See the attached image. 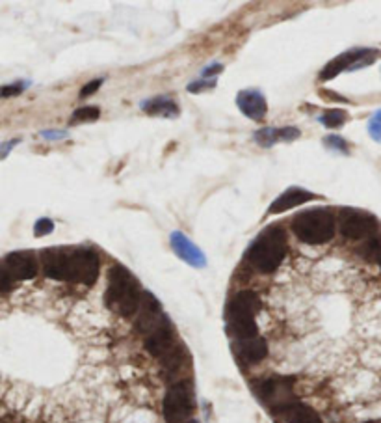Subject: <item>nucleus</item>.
I'll use <instances>...</instances> for the list:
<instances>
[{
    "mask_svg": "<svg viewBox=\"0 0 381 423\" xmlns=\"http://www.w3.org/2000/svg\"><path fill=\"white\" fill-rule=\"evenodd\" d=\"M45 276L73 284L94 285L99 278V256L82 246H50L41 252Z\"/></svg>",
    "mask_w": 381,
    "mask_h": 423,
    "instance_id": "1",
    "label": "nucleus"
},
{
    "mask_svg": "<svg viewBox=\"0 0 381 423\" xmlns=\"http://www.w3.org/2000/svg\"><path fill=\"white\" fill-rule=\"evenodd\" d=\"M142 299L144 291L136 276L123 265H112L105 293L106 306L121 317H133L142 306Z\"/></svg>",
    "mask_w": 381,
    "mask_h": 423,
    "instance_id": "2",
    "label": "nucleus"
},
{
    "mask_svg": "<svg viewBox=\"0 0 381 423\" xmlns=\"http://www.w3.org/2000/svg\"><path fill=\"white\" fill-rule=\"evenodd\" d=\"M288 252L287 234L279 224H271L259 234L246 252V261L259 273H274L279 268Z\"/></svg>",
    "mask_w": 381,
    "mask_h": 423,
    "instance_id": "3",
    "label": "nucleus"
},
{
    "mask_svg": "<svg viewBox=\"0 0 381 423\" xmlns=\"http://www.w3.org/2000/svg\"><path fill=\"white\" fill-rule=\"evenodd\" d=\"M260 310V299L255 291H240L227 306V324L238 341L257 338L255 315Z\"/></svg>",
    "mask_w": 381,
    "mask_h": 423,
    "instance_id": "4",
    "label": "nucleus"
},
{
    "mask_svg": "<svg viewBox=\"0 0 381 423\" xmlns=\"http://www.w3.org/2000/svg\"><path fill=\"white\" fill-rule=\"evenodd\" d=\"M290 228L305 245H324L335 235V217L329 209L315 207L296 215Z\"/></svg>",
    "mask_w": 381,
    "mask_h": 423,
    "instance_id": "5",
    "label": "nucleus"
},
{
    "mask_svg": "<svg viewBox=\"0 0 381 423\" xmlns=\"http://www.w3.org/2000/svg\"><path fill=\"white\" fill-rule=\"evenodd\" d=\"M195 408L193 386L190 380H179L170 386L164 397V418L166 423H186Z\"/></svg>",
    "mask_w": 381,
    "mask_h": 423,
    "instance_id": "6",
    "label": "nucleus"
},
{
    "mask_svg": "<svg viewBox=\"0 0 381 423\" xmlns=\"http://www.w3.org/2000/svg\"><path fill=\"white\" fill-rule=\"evenodd\" d=\"M294 385H296V377H268V379L257 380L255 382V394L260 399V403L266 408H270V413L277 408L285 407L288 403L296 401L294 396Z\"/></svg>",
    "mask_w": 381,
    "mask_h": 423,
    "instance_id": "7",
    "label": "nucleus"
},
{
    "mask_svg": "<svg viewBox=\"0 0 381 423\" xmlns=\"http://www.w3.org/2000/svg\"><path fill=\"white\" fill-rule=\"evenodd\" d=\"M338 220H341V234H343L346 239H372L374 234L380 229V220H378L372 213L354 209V207L343 209Z\"/></svg>",
    "mask_w": 381,
    "mask_h": 423,
    "instance_id": "8",
    "label": "nucleus"
},
{
    "mask_svg": "<svg viewBox=\"0 0 381 423\" xmlns=\"http://www.w3.org/2000/svg\"><path fill=\"white\" fill-rule=\"evenodd\" d=\"M378 58L376 50L371 49H354L348 50V52H343L338 55L335 60H331L327 64L324 69L320 71V80H331L338 75V73L346 71H354V69H361V67L368 66L372 62Z\"/></svg>",
    "mask_w": 381,
    "mask_h": 423,
    "instance_id": "9",
    "label": "nucleus"
},
{
    "mask_svg": "<svg viewBox=\"0 0 381 423\" xmlns=\"http://www.w3.org/2000/svg\"><path fill=\"white\" fill-rule=\"evenodd\" d=\"M39 263L36 259V254L30 250H19V252H11L4 257V263H2V271L6 276H10V280L15 284V282H21V280H30L38 274Z\"/></svg>",
    "mask_w": 381,
    "mask_h": 423,
    "instance_id": "10",
    "label": "nucleus"
},
{
    "mask_svg": "<svg viewBox=\"0 0 381 423\" xmlns=\"http://www.w3.org/2000/svg\"><path fill=\"white\" fill-rule=\"evenodd\" d=\"M166 321V313L162 312L158 299L153 293H149V291H144L142 306H140L138 313H136V329H138V332H142L147 338V336L153 334Z\"/></svg>",
    "mask_w": 381,
    "mask_h": 423,
    "instance_id": "11",
    "label": "nucleus"
},
{
    "mask_svg": "<svg viewBox=\"0 0 381 423\" xmlns=\"http://www.w3.org/2000/svg\"><path fill=\"white\" fill-rule=\"evenodd\" d=\"M271 416L277 420V423H324L315 408H311L309 405L298 399L274 410Z\"/></svg>",
    "mask_w": 381,
    "mask_h": 423,
    "instance_id": "12",
    "label": "nucleus"
},
{
    "mask_svg": "<svg viewBox=\"0 0 381 423\" xmlns=\"http://www.w3.org/2000/svg\"><path fill=\"white\" fill-rule=\"evenodd\" d=\"M173 252L177 254L184 263H188L190 267L203 268L207 265V257L204 254L197 248V245H193L192 241L183 234V231H173L170 237Z\"/></svg>",
    "mask_w": 381,
    "mask_h": 423,
    "instance_id": "13",
    "label": "nucleus"
},
{
    "mask_svg": "<svg viewBox=\"0 0 381 423\" xmlns=\"http://www.w3.org/2000/svg\"><path fill=\"white\" fill-rule=\"evenodd\" d=\"M320 196L313 194L309 190L301 189V187H290L283 192L281 196H277L274 203L270 206L271 215H281V213H287L294 207L301 206V203H307L311 200H318Z\"/></svg>",
    "mask_w": 381,
    "mask_h": 423,
    "instance_id": "14",
    "label": "nucleus"
},
{
    "mask_svg": "<svg viewBox=\"0 0 381 423\" xmlns=\"http://www.w3.org/2000/svg\"><path fill=\"white\" fill-rule=\"evenodd\" d=\"M238 108L253 122H262L268 110L264 95L260 94L259 89H244L237 95Z\"/></svg>",
    "mask_w": 381,
    "mask_h": 423,
    "instance_id": "15",
    "label": "nucleus"
},
{
    "mask_svg": "<svg viewBox=\"0 0 381 423\" xmlns=\"http://www.w3.org/2000/svg\"><path fill=\"white\" fill-rule=\"evenodd\" d=\"M238 358L246 364H259L264 360L268 354V345L262 338H251V340H242L237 343Z\"/></svg>",
    "mask_w": 381,
    "mask_h": 423,
    "instance_id": "16",
    "label": "nucleus"
},
{
    "mask_svg": "<svg viewBox=\"0 0 381 423\" xmlns=\"http://www.w3.org/2000/svg\"><path fill=\"white\" fill-rule=\"evenodd\" d=\"M299 134L301 133H299V129L296 127H266L255 133V140H257L260 145L270 148V145H274L276 142H279V140H283V142H292V140L299 138Z\"/></svg>",
    "mask_w": 381,
    "mask_h": 423,
    "instance_id": "17",
    "label": "nucleus"
},
{
    "mask_svg": "<svg viewBox=\"0 0 381 423\" xmlns=\"http://www.w3.org/2000/svg\"><path fill=\"white\" fill-rule=\"evenodd\" d=\"M140 106L145 114H151V116L173 117L179 114V106L170 97H153V99L144 101Z\"/></svg>",
    "mask_w": 381,
    "mask_h": 423,
    "instance_id": "18",
    "label": "nucleus"
},
{
    "mask_svg": "<svg viewBox=\"0 0 381 423\" xmlns=\"http://www.w3.org/2000/svg\"><path fill=\"white\" fill-rule=\"evenodd\" d=\"M361 256L381 267V235H374L365 245L361 246Z\"/></svg>",
    "mask_w": 381,
    "mask_h": 423,
    "instance_id": "19",
    "label": "nucleus"
},
{
    "mask_svg": "<svg viewBox=\"0 0 381 423\" xmlns=\"http://www.w3.org/2000/svg\"><path fill=\"white\" fill-rule=\"evenodd\" d=\"M100 116L99 106H82V108H78V110L73 112L71 120L69 123L75 125V123H88V122H97Z\"/></svg>",
    "mask_w": 381,
    "mask_h": 423,
    "instance_id": "20",
    "label": "nucleus"
},
{
    "mask_svg": "<svg viewBox=\"0 0 381 423\" xmlns=\"http://www.w3.org/2000/svg\"><path fill=\"white\" fill-rule=\"evenodd\" d=\"M346 120H348V114H346V110H341V108H331V110H327L326 114L320 116V123H324L329 129L341 127Z\"/></svg>",
    "mask_w": 381,
    "mask_h": 423,
    "instance_id": "21",
    "label": "nucleus"
},
{
    "mask_svg": "<svg viewBox=\"0 0 381 423\" xmlns=\"http://www.w3.org/2000/svg\"><path fill=\"white\" fill-rule=\"evenodd\" d=\"M324 142H326L327 148L341 151V153H344V155H348V153H350L348 142H346L344 138H341V136H337V134H331V136H327V138H324Z\"/></svg>",
    "mask_w": 381,
    "mask_h": 423,
    "instance_id": "22",
    "label": "nucleus"
},
{
    "mask_svg": "<svg viewBox=\"0 0 381 423\" xmlns=\"http://www.w3.org/2000/svg\"><path fill=\"white\" fill-rule=\"evenodd\" d=\"M54 231V222L50 218H39L36 226H33V234L36 237H43V235H49Z\"/></svg>",
    "mask_w": 381,
    "mask_h": 423,
    "instance_id": "23",
    "label": "nucleus"
},
{
    "mask_svg": "<svg viewBox=\"0 0 381 423\" xmlns=\"http://www.w3.org/2000/svg\"><path fill=\"white\" fill-rule=\"evenodd\" d=\"M368 133H371L372 138L381 142V110L372 116L371 123H368Z\"/></svg>",
    "mask_w": 381,
    "mask_h": 423,
    "instance_id": "24",
    "label": "nucleus"
},
{
    "mask_svg": "<svg viewBox=\"0 0 381 423\" xmlns=\"http://www.w3.org/2000/svg\"><path fill=\"white\" fill-rule=\"evenodd\" d=\"M24 88H27V84H24V83L11 84V86H4V88L0 89V95H2L4 99H8V97H11V95L22 94V89H24Z\"/></svg>",
    "mask_w": 381,
    "mask_h": 423,
    "instance_id": "25",
    "label": "nucleus"
},
{
    "mask_svg": "<svg viewBox=\"0 0 381 423\" xmlns=\"http://www.w3.org/2000/svg\"><path fill=\"white\" fill-rule=\"evenodd\" d=\"M216 86V80L212 78V80H195V83H192L188 86V92L190 94H197V92H203V89H212Z\"/></svg>",
    "mask_w": 381,
    "mask_h": 423,
    "instance_id": "26",
    "label": "nucleus"
},
{
    "mask_svg": "<svg viewBox=\"0 0 381 423\" xmlns=\"http://www.w3.org/2000/svg\"><path fill=\"white\" fill-rule=\"evenodd\" d=\"M100 84H103V80H100V78H97V80H91V83H88L82 88V92H80V97H88V95L95 94V92H97V89L100 88Z\"/></svg>",
    "mask_w": 381,
    "mask_h": 423,
    "instance_id": "27",
    "label": "nucleus"
},
{
    "mask_svg": "<svg viewBox=\"0 0 381 423\" xmlns=\"http://www.w3.org/2000/svg\"><path fill=\"white\" fill-rule=\"evenodd\" d=\"M41 136L49 140H60V138H66L67 133H64V131H43Z\"/></svg>",
    "mask_w": 381,
    "mask_h": 423,
    "instance_id": "28",
    "label": "nucleus"
},
{
    "mask_svg": "<svg viewBox=\"0 0 381 423\" xmlns=\"http://www.w3.org/2000/svg\"><path fill=\"white\" fill-rule=\"evenodd\" d=\"M221 69H223V66H221V64H214V66L207 67V69L203 71V78L212 77V75H216V73H220Z\"/></svg>",
    "mask_w": 381,
    "mask_h": 423,
    "instance_id": "29",
    "label": "nucleus"
},
{
    "mask_svg": "<svg viewBox=\"0 0 381 423\" xmlns=\"http://www.w3.org/2000/svg\"><path fill=\"white\" fill-rule=\"evenodd\" d=\"M322 97H333V101H338V103H348V99H344L343 95H337V94H333V92H329V89H322L320 92Z\"/></svg>",
    "mask_w": 381,
    "mask_h": 423,
    "instance_id": "30",
    "label": "nucleus"
},
{
    "mask_svg": "<svg viewBox=\"0 0 381 423\" xmlns=\"http://www.w3.org/2000/svg\"><path fill=\"white\" fill-rule=\"evenodd\" d=\"M17 142H19V140H11V142H6L4 150H2V157L8 155V151H10V148H13V145H15Z\"/></svg>",
    "mask_w": 381,
    "mask_h": 423,
    "instance_id": "31",
    "label": "nucleus"
},
{
    "mask_svg": "<svg viewBox=\"0 0 381 423\" xmlns=\"http://www.w3.org/2000/svg\"><path fill=\"white\" fill-rule=\"evenodd\" d=\"M186 423H199V422H197V420H188V422H186Z\"/></svg>",
    "mask_w": 381,
    "mask_h": 423,
    "instance_id": "32",
    "label": "nucleus"
},
{
    "mask_svg": "<svg viewBox=\"0 0 381 423\" xmlns=\"http://www.w3.org/2000/svg\"><path fill=\"white\" fill-rule=\"evenodd\" d=\"M365 423H376V422H365Z\"/></svg>",
    "mask_w": 381,
    "mask_h": 423,
    "instance_id": "33",
    "label": "nucleus"
},
{
    "mask_svg": "<svg viewBox=\"0 0 381 423\" xmlns=\"http://www.w3.org/2000/svg\"><path fill=\"white\" fill-rule=\"evenodd\" d=\"M2 423H8V422H2Z\"/></svg>",
    "mask_w": 381,
    "mask_h": 423,
    "instance_id": "34",
    "label": "nucleus"
}]
</instances>
